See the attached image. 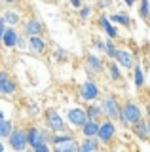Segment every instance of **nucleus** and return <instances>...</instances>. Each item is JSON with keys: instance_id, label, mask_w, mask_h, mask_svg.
Here are the masks:
<instances>
[{"instance_id": "nucleus-1", "label": "nucleus", "mask_w": 150, "mask_h": 152, "mask_svg": "<svg viewBox=\"0 0 150 152\" xmlns=\"http://www.w3.org/2000/svg\"><path fill=\"white\" fill-rule=\"evenodd\" d=\"M118 118H120V122L124 124V126H133V124H137L139 120H143V112H141L139 104H135V103H125L124 107L120 108Z\"/></svg>"}, {"instance_id": "nucleus-2", "label": "nucleus", "mask_w": 150, "mask_h": 152, "mask_svg": "<svg viewBox=\"0 0 150 152\" xmlns=\"http://www.w3.org/2000/svg\"><path fill=\"white\" fill-rule=\"evenodd\" d=\"M27 142L38 152H48V139H46V135L38 129H31L27 133Z\"/></svg>"}, {"instance_id": "nucleus-3", "label": "nucleus", "mask_w": 150, "mask_h": 152, "mask_svg": "<svg viewBox=\"0 0 150 152\" xmlns=\"http://www.w3.org/2000/svg\"><path fill=\"white\" fill-rule=\"evenodd\" d=\"M114 137H116V126L112 124L110 118L105 120V122H101L99 124V131H97V139H99L103 145H108V142H112Z\"/></svg>"}, {"instance_id": "nucleus-4", "label": "nucleus", "mask_w": 150, "mask_h": 152, "mask_svg": "<svg viewBox=\"0 0 150 152\" xmlns=\"http://www.w3.org/2000/svg\"><path fill=\"white\" fill-rule=\"evenodd\" d=\"M101 108H103V114H105L106 118L114 120V118H118V114H120V108H122V107L118 104V101H116L114 95H106V97L103 99Z\"/></svg>"}, {"instance_id": "nucleus-5", "label": "nucleus", "mask_w": 150, "mask_h": 152, "mask_svg": "<svg viewBox=\"0 0 150 152\" xmlns=\"http://www.w3.org/2000/svg\"><path fill=\"white\" fill-rule=\"evenodd\" d=\"M87 120V114L84 108L80 107H74V108H68V122L72 124L74 127H82Z\"/></svg>"}, {"instance_id": "nucleus-6", "label": "nucleus", "mask_w": 150, "mask_h": 152, "mask_svg": "<svg viewBox=\"0 0 150 152\" xmlns=\"http://www.w3.org/2000/svg\"><path fill=\"white\" fill-rule=\"evenodd\" d=\"M10 145H12V148L13 150H23V148H27V133L25 131H21V129H17V131H13L10 133Z\"/></svg>"}, {"instance_id": "nucleus-7", "label": "nucleus", "mask_w": 150, "mask_h": 152, "mask_svg": "<svg viewBox=\"0 0 150 152\" xmlns=\"http://www.w3.org/2000/svg\"><path fill=\"white\" fill-rule=\"evenodd\" d=\"M80 97L84 101H95L99 97V88H97L93 82H86L80 86Z\"/></svg>"}, {"instance_id": "nucleus-8", "label": "nucleus", "mask_w": 150, "mask_h": 152, "mask_svg": "<svg viewBox=\"0 0 150 152\" xmlns=\"http://www.w3.org/2000/svg\"><path fill=\"white\" fill-rule=\"evenodd\" d=\"M118 63L124 66V69H133L135 66V57H133V53L131 51H127V50H118L116 51V57H114Z\"/></svg>"}, {"instance_id": "nucleus-9", "label": "nucleus", "mask_w": 150, "mask_h": 152, "mask_svg": "<svg viewBox=\"0 0 150 152\" xmlns=\"http://www.w3.org/2000/svg\"><path fill=\"white\" fill-rule=\"evenodd\" d=\"M46 122H48V127L53 129V131H63L65 129L63 118H61L57 112H53V110H50L48 114H46Z\"/></svg>"}, {"instance_id": "nucleus-10", "label": "nucleus", "mask_w": 150, "mask_h": 152, "mask_svg": "<svg viewBox=\"0 0 150 152\" xmlns=\"http://www.w3.org/2000/svg\"><path fill=\"white\" fill-rule=\"evenodd\" d=\"M13 93H15V84L6 74H0V95H13Z\"/></svg>"}, {"instance_id": "nucleus-11", "label": "nucleus", "mask_w": 150, "mask_h": 152, "mask_svg": "<svg viewBox=\"0 0 150 152\" xmlns=\"http://www.w3.org/2000/svg\"><path fill=\"white\" fill-rule=\"evenodd\" d=\"M55 150H57V152H68V150L72 152V150H80V146L74 142V137H70V139L55 142Z\"/></svg>"}, {"instance_id": "nucleus-12", "label": "nucleus", "mask_w": 150, "mask_h": 152, "mask_svg": "<svg viewBox=\"0 0 150 152\" xmlns=\"http://www.w3.org/2000/svg\"><path fill=\"white\" fill-rule=\"evenodd\" d=\"M82 131H84V135H86V137H97V131H99V122L87 118L86 124L82 126Z\"/></svg>"}, {"instance_id": "nucleus-13", "label": "nucleus", "mask_w": 150, "mask_h": 152, "mask_svg": "<svg viewBox=\"0 0 150 152\" xmlns=\"http://www.w3.org/2000/svg\"><path fill=\"white\" fill-rule=\"evenodd\" d=\"M17 40H19V36H17V32L13 31V28H8V31H4V34H2L4 46L13 48V46H17Z\"/></svg>"}, {"instance_id": "nucleus-14", "label": "nucleus", "mask_w": 150, "mask_h": 152, "mask_svg": "<svg viewBox=\"0 0 150 152\" xmlns=\"http://www.w3.org/2000/svg\"><path fill=\"white\" fill-rule=\"evenodd\" d=\"M99 25H101V28H103V31H105L110 38H116V36H118V31L112 27V23L108 21V17H106V15H101V17H99Z\"/></svg>"}, {"instance_id": "nucleus-15", "label": "nucleus", "mask_w": 150, "mask_h": 152, "mask_svg": "<svg viewBox=\"0 0 150 152\" xmlns=\"http://www.w3.org/2000/svg\"><path fill=\"white\" fill-rule=\"evenodd\" d=\"M40 32H42V25H40V21H36V19H31V21L25 25V34L27 36H38Z\"/></svg>"}, {"instance_id": "nucleus-16", "label": "nucleus", "mask_w": 150, "mask_h": 152, "mask_svg": "<svg viewBox=\"0 0 150 152\" xmlns=\"http://www.w3.org/2000/svg\"><path fill=\"white\" fill-rule=\"evenodd\" d=\"M86 65H87L90 70H93V72H101L103 70V61L97 55H87L86 57Z\"/></svg>"}, {"instance_id": "nucleus-17", "label": "nucleus", "mask_w": 150, "mask_h": 152, "mask_svg": "<svg viewBox=\"0 0 150 152\" xmlns=\"http://www.w3.org/2000/svg\"><path fill=\"white\" fill-rule=\"evenodd\" d=\"M80 150L82 152H95V150H99V139H93V137L84 139V142L80 145Z\"/></svg>"}, {"instance_id": "nucleus-18", "label": "nucleus", "mask_w": 150, "mask_h": 152, "mask_svg": "<svg viewBox=\"0 0 150 152\" xmlns=\"http://www.w3.org/2000/svg\"><path fill=\"white\" fill-rule=\"evenodd\" d=\"M133 129H135V133L139 135V139H143V141H146L148 139V126H146V122L144 120H139L137 124H133Z\"/></svg>"}, {"instance_id": "nucleus-19", "label": "nucleus", "mask_w": 150, "mask_h": 152, "mask_svg": "<svg viewBox=\"0 0 150 152\" xmlns=\"http://www.w3.org/2000/svg\"><path fill=\"white\" fill-rule=\"evenodd\" d=\"M29 48L32 51H36V53H42L46 44H44V40H42L40 36H29Z\"/></svg>"}, {"instance_id": "nucleus-20", "label": "nucleus", "mask_w": 150, "mask_h": 152, "mask_svg": "<svg viewBox=\"0 0 150 152\" xmlns=\"http://www.w3.org/2000/svg\"><path fill=\"white\" fill-rule=\"evenodd\" d=\"M133 82L137 88H143L144 86V74H143V69H141L139 65L133 66Z\"/></svg>"}, {"instance_id": "nucleus-21", "label": "nucleus", "mask_w": 150, "mask_h": 152, "mask_svg": "<svg viewBox=\"0 0 150 152\" xmlns=\"http://www.w3.org/2000/svg\"><path fill=\"white\" fill-rule=\"evenodd\" d=\"M114 23H120V25H124V27H129L131 25V19L127 13H114V15L110 17Z\"/></svg>"}, {"instance_id": "nucleus-22", "label": "nucleus", "mask_w": 150, "mask_h": 152, "mask_svg": "<svg viewBox=\"0 0 150 152\" xmlns=\"http://www.w3.org/2000/svg\"><path fill=\"white\" fill-rule=\"evenodd\" d=\"M12 129H13L12 122H8V120H0V137H10Z\"/></svg>"}, {"instance_id": "nucleus-23", "label": "nucleus", "mask_w": 150, "mask_h": 152, "mask_svg": "<svg viewBox=\"0 0 150 152\" xmlns=\"http://www.w3.org/2000/svg\"><path fill=\"white\" fill-rule=\"evenodd\" d=\"M141 17L146 21V19H150V2L148 0H141V10H139Z\"/></svg>"}, {"instance_id": "nucleus-24", "label": "nucleus", "mask_w": 150, "mask_h": 152, "mask_svg": "<svg viewBox=\"0 0 150 152\" xmlns=\"http://www.w3.org/2000/svg\"><path fill=\"white\" fill-rule=\"evenodd\" d=\"M86 114H87V118H91V120H97L99 116H103V108L101 107H90L86 110Z\"/></svg>"}, {"instance_id": "nucleus-25", "label": "nucleus", "mask_w": 150, "mask_h": 152, "mask_svg": "<svg viewBox=\"0 0 150 152\" xmlns=\"http://www.w3.org/2000/svg\"><path fill=\"white\" fill-rule=\"evenodd\" d=\"M108 72H110V76H112V80H114V82H120V80H122V74H120L116 63H110L108 65Z\"/></svg>"}, {"instance_id": "nucleus-26", "label": "nucleus", "mask_w": 150, "mask_h": 152, "mask_svg": "<svg viewBox=\"0 0 150 152\" xmlns=\"http://www.w3.org/2000/svg\"><path fill=\"white\" fill-rule=\"evenodd\" d=\"M4 21L10 23V25H15V23L19 21V13H17V12H6V15H4Z\"/></svg>"}, {"instance_id": "nucleus-27", "label": "nucleus", "mask_w": 150, "mask_h": 152, "mask_svg": "<svg viewBox=\"0 0 150 152\" xmlns=\"http://www.w3.org/2000/svg\"><path fill=\"white\" fill-rule=\"evenodd\" d=\"M116 51H118V50H116V46L112 44V42H105V53L108 55L110 59H114V57H116Z\"/></svg>"}, {"instance_id": "nucleus-28", "label": "nucleus", "mask_w": 150, "mask_h": 152, "mask_svg": "<svg viewBox=\"0 0 150 152\" xmlns=\"http://www.w3.org/2000/svg\"><path fill=\"white\" fill-rule=\"evenodd\" d=\"M90 15H91V8H82L80 17H82V19H90Z\"/></svg>"}, {"instance_id": "nucleus-29", "label": "nucleus", "mask_w": 150, "mask_h": 152, "mask_svg": "<svg viewBox=\"0 0 150 152\" xmlns=\"http://www.w3.org/2000/svg\"><path fill=\"white\" fill-rule=\"evenodd\" d=\"M4 25H6V21H4V19H0V40H2L4 31H6V28H4Z\"/></svg>"}, {"instance_id": "nucleus-30", "label": "nucleus", "mask_w": 150, "mask_h": 152, "mask_svg": "<svg viewBox=\"0 0 150 152\" xmlns=\"http://www.w3.org/2000/svg\"><path fill=\"white\" fill-rule=\"evenodd\" d=\"M70 4H72V6H80V4H82V0H70Z\"/></svg>"}, {"instance_id": "nucleus-31", "label": "nucleus", "mask_w": 150, "mask_h": 152, "mask_svg": "<svg viewBox=\"0 0 150 152\" xmlns=\"http://www.w3.org/2000/svg\"><path fill=\"white\" fill-rule=\"evenodd\" d=\"M124 2H125V4H127V6H133V4H135V2H137V0H124Z\"/></svg>"}, {"instance_id": "nucleus-32", "label": "nucleus", "mask_w": 150, "mask_h": 152, "mask_svg": "<svg viewBox=\"0 0 150 152\" xmlns=\"http://www.w3.org/2000/svg\"><path fill=\"white\" fill-rule=\"evenodd\" d=\"M146 116H148V118H150V101H148V103H146Z\"/></svg>"}, {"instance_id": "nucleus-33", "label": "nucleus", "mask_w": 150, "mask_h": 152, "mask_svg": "<svg viewBox=\"0 0 150 152\" xmlns=\"http://www.w3.org/2000/svg\"><path fill=\"white\" fill-rule=\"evenodd\" d=\"M0 120H4V112H2V108H0Z\"/></svg>"}, {"instance_id": "nucleus-34", "label": "nucleus", "mask_w": 150, "mask_h": 152, "mask_svg": "<svg viewBox=\"0 0 150 152\" xmlns=\"http://www.w3.org/2000/svg\"><path fill=\"white\" fill-rule=\"evenodd\" d=\"M146 126H148V135H150V118H148V122H146Z\"/></svg>"}, {"instance_id": "nucleus-35", "label": "nucleus", "mask_w": 150, "mask_h": 152, "mask_svg": "<svg viewBox=\"0 0 150 152\" xmlns=\"http://www.w3.org/2000/svg\"><path fill=\"white\" fill-rule=\"evenodd\" d=\"M4 150V145H2V142H0V152H2Z\"/></svg>"}, {"instance_id": "nucleus-36", "label": "nucleus", "mask_w": 150, "mask_h": 152, "mask_svg": "<svg viewBox=\"0 0 150 152\" xmlns=\"http://www.w3.org/2000/svg\"><path fill=\"white\" fill-rule=\"evenodd\" d=\"M6 2H10V4H13V2H15V0H6Z\"/></svg>"}, {"instance_id": "nucleus-37", "label": "nucleus", "mask_w": 150, "mask_h": 152, "mask_svg": "<svg viewBox=\"0 0 150 152\" xmlns=\"http://www.w3.org/2000/svg\"><path fill=\"white\" fill-rule=\"evenodd\" d=\"M148 21H150V19H148Z\"/></svg>"}]
</instances>
